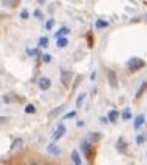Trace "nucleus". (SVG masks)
<instances>
[{"label":"nucleus","mask_w":147,"mask_h":165,"mask_svg":"<svg viewBox=\"0 0 147 165\" xmlns=\"http://www.w3.org/2000/svg\"><path fill=\"white\" fill-rule=\"evenodd\" d=\"M81 151H82L84 156H86L87 162L92 164L95 160V156H97L98 146H97V143H90L89 140H86V141H82V145H81Z\"/></svg>","instance_id":"f257e3e1"},{"label":"nucleus","mask_w":147,"mask_h":165,"mask_svg":"<svg viewBox=\"0 0 147 165\" xmlns=\"http://www.w3.org/2000/svg\"><path fill=\"white\" fill-rule=\"evenodd\" d=\"M146 65V62L143 59H139V57H133V59H130L128 62H127V67L128 70H131V71H136V70H141Z\"/></svg>","instance_id":"f03ea898"},{"label":"nucleus","mask_w":147,"mask_h":165,"mask_svg":"<svg viewBox=\"0 0 147 165\" xmlns=\"http://www.w3.org/2000/svg\"><path fill=\"white\" fill-rule=\"evenodd\" d=\"M60 80H62V84L65 87L70 86V82L73 80V71H68V70H62L60 71Z\"/></svg>","instance_id":"7ed1b4c3"},{"label":"nucleus","mask_w":147,"mask_h":165,"mask_svg":"<svg viewBox=\"0 0 147 165\" xmlns=\"http://www.w3.org/2000/svg\"><path fill=\"white\" fill-rule=\"evenodd\" d=\"M38 86H40V89H41V91H48L51 87V80L49 78H40Z\"/></svg>","instance_id":"20e7f679"},{"label":"nucleus","mask_w":147,"mask_h":165,"mask_svg":"<svg viewBox=\"0 0 147 165\" xmlns=\"http://www.w3.org/2000/svg\"><path fill=\"white\" fill-rule=\"evenodd\" d=\"M5 7H10V8H16L18 5L21 3V0H2Z\"/></svg>","instance_id":"39448f33"},{"label":"nucleus","mask_w":147,"mask_h":165,"mask_svg":"<svg viewBox=\"0 0 147 165\" xmlns=\"http://www.w3.org/2000/svg\"><path fill=\"white\" fill-rule=\"evenodd\" d=\"M117 145H119V151H122L123 154H128V151H127V148H125V141H123L122 138H119V141H117Z\"/></svg>","instance_id":"423d86ee"},{"label":"nucleus","mask_w":147,"mask_h":165,"mask_svg":"<svg viewBox=\"0 0 147 165\" xmlns=\"http://www.w3.org/2000/svg\"><path fill=\"white\" fill-rule=\"evenodd\" d=\"M63 132H65V125H63V124H60V125H59V129H57V132H55V135H54V138H55V140L60 138V136L63 135Z\"/></svg>","instance_id":"0eeeda50"},{"label":"nucleus","mask_w":147,"mask_h":165,"mask_svg":"<svg viewBox=\"0 0 147 165\" xmlns=\"http://www.w3.org/2000/svg\"><path fill=\"white\" fill-rule=\"evenodd\" d=\"M66 45H68V40H66V38H57V46L59 48H65Z\"/></svg>","instance_id":"6e6552de"},{"label":"nucleus","mask_w":147,"mask_h":165,"mask_svg":"<svg viewBox=\"0 0 147 165\" xmlns=\"http://www.w3.org/2000/svg\"><path fill=\"white\" fill-rule=\"evenodd\" d=\"M108 118H109V121H111V122H116V121H117V118H119V113H117V111H111V113L108 114Z\"/></svg>","instance_id":"1a4fd4ad"},{"label":"nucleus","mask_w":147,"mask_h":165,"mask_svg":"<svg viewBox=\"0 0 147 165\" xmlns=\"http://www.w3.org/2000/svg\"><path fill=\"white\" fill-rule=\"evenodd\" d=\"M143 121H144V116H138L136 118V122H134V129H139L141 124H143Z\"/></svg>","instance_id":"9d476101"},{"label":"nucleus","mask_w":147,"mask_h":165,"mask_svg":"<svg viewBox=\"0 0 147 165\" xmlns=\"http://www.w3.org/2000/svg\"><path fill=\"white\" fill-rule=\"evenodd\" d=\"M146 89H147V81H144V84H143V86H141V89L138 91V95H136V97L139 98L141 95H143V94H144V91H146Z\"/></svg>","instance_id":"9b49d317"},{"label":"nucleus","mask_w":147,"mask_h":165,"mask_svg":"<svg viewBox=\"0 0 147 165\" xmlns=\"http://www.w3.org/2000/svg\"><path fill=\"white\" fill-rule=\"evenodd\" d=\"M66 34H68V29H66V27H62V29L57 32V34H55V37H62V35H66Z\"/></svg>","instance_id":"f8f14e48"},{"label":"nucleus","mask_w":147,"mask_h":165,"mask_svg":"<svg viewBox=\"0 0 147 165\" xmlns=\"http://www.w3.org/2000/svg\"><path fill=\"white\" fill-rule=\"evenodd\" d=\"M38 43H40V46H41V48H46V46H48V38H46V37H41Z\"/></svg>","instance_id":"ddd939ff"},{"label":"nucleus","mask_w":147,"mask_h":165,"mask_svg":"<svg viewBox=\"0 0 147 165\" xmlns=\"http://www.w3.org/2000/svg\"><path fill=\"white\" fill-rule=\"evenodd\" d=\"M25 113H35V106H33V105H27Z\"/></svg>","instance_id":"4468645a"},{"label":"nucleus","mask_w":147,"mask_h":165,"mask_svg":"<svg viewBox=\"0 0 147 165\" xmlns=\"http://www.w3.org/2000/svg\"><path fill=\"white\" fill-rule=\"evenodd\" d=\"M41 57H43V62H46V64L51 62V56H49V54H43Z\"/></svg>","instance_id":"2eb2a0df"},{"label":"nucleus","mask_w":147,"mask_h":165,"mask_svg":"<svg viewBox=\"0 0 147 165\" xmlns=\"http://www.w3.org/2000/svg\"><path fill=\"white\" fill-rule=\"evenodd\" d=\"M73 160H75V164H81V160L78 157V152H73Z\"/></svg>","instance_id":"dca6fc26"},{"label":"nucleus","mask_w":147,"mask_h":165,"mask_svg":"<svg viewBox=\"0 0 147 165\" xmlns=\"http://www.w3.org/2000/svg\"><path fill=\"white\" fill-rule=\"evenodd\" d=\"M60 111H62V108H57V110H55V111H52V113H51V114H49V118H54V116H55V114H59Z\"/></svg>","instance_id":"f3484780"},{"label":"nucleus","mask_w":147,"mask_h":165,"mask_svg":"<svg viewBox=\"0 0 147 165\" xmlns=\"http://www.w3.org/2000/svg\"><path fill=\"white\" fill-rule=\"evenodd\" d=\"M82 100H84V94H82L81 97H79V98H78V102H76V105H78V108H79V106H81V103H82Z\"/></svg>","instance_id":"a211bd4d"},{"label":"nucleus","mask_w":147,"mask_h":165,"mask_svg":"<svg viewBox=\"0 0 147 165\" xmlns=\"http://www.w3.org/2000/svg\"><path fill=\"white\" fill-rule=\"evenodd\" d=\"M104 26H108V22H104V21H98L97 22V27H104Z\"/></svg>","instance_id":"6ab92c4d"},{"label":"nucleus","mask_w":147,"mask_h":165,"mask_svg":"<svg viewBox=\"0 0 147 165\" xmlns=\"http://www.w3.org/2000/svg\"><path fill=\"white\" fill-rule=\"evenodd\" d=\"M21 16H22V19H27V18H29V13H27L25 10H24V11L21 13Z\"/></svg>","instance_id":"aec40b11"},{"label":"nucleus","mask_w":147,"mask_h":165,"mask_svg":"<svg viewBox=\"0 0 147 165\" xmlns=\"http://www.w3.org/2000/svg\"><path fill=\"white\" fill-rule=\"evenodd\" d=\"M52 24H54V21H49V22L46 24V29H51V27H52Z\"/></svg>","instance_id":"412c9836"},{"label":"nucleus","mask_w":147,"mask_h":165,"mask_svg":"<svg viewBox=\"0 0 147 165\" xmlns=\"http://www.w3.org/2000/svg\"><path fill=\"white\" fill-rule=\"evenodd\" d=\"M3 121H7V119H5V118H0V122H3Z\"/></svg>","instance_id":"4be33fe9"}]
</instances>
